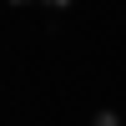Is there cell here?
<instances>
[{
    "label": "cell",
    "instance_id": "obj_3",
    "mask_svg": "<svg viewBox=\"0 0 126 126\" xmlns=\"http://www.w3.org/2000/svg\"><path fill=\"white\" fill-rule=\"evenodd\" d=\"M15 5H25V0H15Z\"/></svg>",
    "mask_w": 126,
    "mask_h": 126
},
{
    "label": "cell",
    "instance_id": "obj_2",
    "mask_svg": "<svg viewBox=\"0 0 126 126\" xmlns=\"http://www.w3.org/2000/svg\"><path fill=\"white\" fill-rule=\"evenodd\" d=\"M46 5H56V10H66V5H71V0H46Z\"/></svg>",
    "mask_w": 126,
    "mask_h": 126
},
{
    "label": "cell",
    "instance_id": "obj_1",
    "mask_svg": "<svg viewBox=\"0 0 126 126\" xmlns=\"http://www.w3.org/2000/svg\"><path fill=\"white\" fill-rule=\"evenodd\" d=\"M96 126H121V121H116V111H101V116H96Z\"/></svg>",
    "mask_w": 126,
    "mask_h": 126
}]
</instances>
